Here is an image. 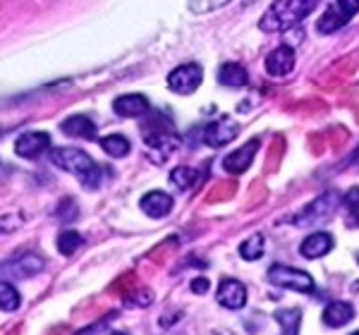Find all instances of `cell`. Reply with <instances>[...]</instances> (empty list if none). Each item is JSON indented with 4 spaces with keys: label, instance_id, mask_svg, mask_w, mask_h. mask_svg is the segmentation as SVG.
I'll list each match as a JSON object with an SVG mask.
<instances>
[{
    "label": "cell",
    "instance_id": "6da1fadb",
    "mask_svg": "<svg viewBox=\"0 0 359 335\" xmlns=\"http://www.w3.org/2000/svg\"><path fill=\"white\" fill-rule=\"evenodd\" d=\"M50 163L72 172L86 189H98V184H101V168L82 149H72V146L50 149Z\"/></svg>",
    "mask_w": 359,
    "mask_h": 335
},
{
    "label": "cell",
    "instance_id": "7a4b0ae2",
    "mask_svg": "<svg viewBox=\"0 0 359 335\" xmlns=\"http://www.w3.org/2000/svg\"><path fill=\"white\" fill-rule=\"evenodd\" d=\"M318 0H276L269 8V13L264 15V20L259 22V27L266 34H276V32H287L294 25L309 17L316 10Z\"/></svg>",
    "mask_w": 359,
    "mask_h": 335
},
{
    "label": "cell",
    "instance_id": "3957f363",
    "mask_svg": "<svg viewBox=\"0 0 359 335\" xmlns=\"http://www.w3.org/2000/svg\"><path fill=\"white\" fill-rule=\"evenodd\" d=\"M269 280L278 287H287V290L304 292V294H311L316 287L314 278H311L306 271L292 268V266H280V264H276L269 268Z\"/></svg>",
    "mask_w": 359,
    "mask_h": 335
},
{
    "label": "cell",
    "instance_id": "277c9868",
    "mask_svg": "<svg viewBox=\"0 0 359 335\" xmlns=\"http://www.w3.org/2000/svg\"><path fill=\"white\" fill-rule=\"evenodd\" d=\"M41 271H43V259L34 252H22L10 259V261L0 264V275H5L10 280L32 278V275L41 273Z\"/></svg>",
    "mask_w": 359,
    "mask_h": 335
},
{
    "label": "cell",
    "instance_id": "5b68a950",
    "mask_svg": "<svg viewBox=\"0 0 359 335\" xmlns=\"http://www.w3.org/2000/svg\"><path fill=\"white\" fill-rule=\"evenodd\" d=\"M201 79H204V70H201L196 62H184V65L175 67V70L168 74V89H170L172 94L189 96L199 89Z\"/></svg>",
    "mask_w": 359,
    "mask_h": 335
},
{
    "label": "cell",
    "instance_id": "8992f818",
    "mask_svg": "<svg viewBox=\"0 0 359 335\" xmlns=\"http://www.w3.org/2000/svg\"><path fill=\"white\" fill-rule=\"evenodd\" d=\"M144 144H147V149L154 153L156 163H161V160H165L168 156H172L177 151L180 137L172 130H168V125L165 127L154 125L151 130H147V135H144Z\"/></svg>",
    "mask_w": 359,
    "mask_h": 335
},
{
    "label": "cell",
    "instance_id": "52a82bcc",
    "mask_svg": "<svg viewBox=\"0 0 359 335\" xmlns=\"http://www.w3.org/2000/svg\"><path fill=\"white\" fill-rule=\"evenodd\" d=\"M340 204V196L335 192H326L323 196H318L314 204H309L306 209L294 218V225H302V228H311V225H318L321 221H326L328 216L335 211V206Z\"/></svg>",
    "mask_w": 359,
    "mask_h": 335
},
{
    "label": "cell",
    "instance_id": "ba28073f",
    "mask_svg": "<svg viewBox=\"0 0 359 335\" xmlns=\"http://www.w3.org/2000/svg\"><path fill=\"white\" fill-rule=\"evenodd\" d=\"M237 135H240V125H237L233 118H221V120H213V123H208L204 127L201 139H204L206 146L218 149V146L230 144Z\"/></svg>",
    "mask_w": 359,
    "mask_h": 335
},
{
    "label": "cell",
    "instance_id": "9c48e42d",
    "mask_svg": "<svg viewBox=\"0 0 359 335\" xmlns=\"http://www.w3.org/2000/svg\"><path fill=\"white\" fill-rule=\"evenodd\" d=\"M50 149V137L46 132H25L20 135V139L15 142V153L20 158L34 160L41 153H46Z\"/></svg>",
    "mask_w": 359,
    "mask_h": 335
},
{
    "label": "cell",
    "instance_id": "30bf717a",
    "mask_svg": "<svg viewBox=\"0 0 359 335\" xmlns=\"http://www.w3.org/2000/svg\"><path fill=\"white\" fill-rule=\"evenodd\" d=\"M218 304H223L225 309H240L247 302V287L235 278H223L218 285Z\"/></svg>",
    "mask_w": 359,
    "mask_h": 335
},
{
    "label": "cell",
    "instance_id": "8fae6325",
    "mask_svg": "<svg viewBox=\"0 0 359 335\" xmlns=\"http://www.w3.org/2000/svg\"><path fill=\"white\" fill-rule=\"evenodd\" d=\"M257 151H259V139L247 142L245 146H240L237 151L225 156V158H223V170L233 172V175H240V172H245L247 168L252 165L254 153H257Z\"/></svg>",
    "mask_w": 359,
    "mask_h": 335
},
{
    "label": "cell",
    "instance_id": "7c38bea8",
    "mask_svg": "<svg viewBox=\"0 0 359 335\" xmlns=\"http://www.w3.org/2000/svg\"><path fill=\"white\" fill-rule=\"evenodd\" d=\"M294 67V50L290 46H278L276 50H271L266 57V72L271 77H285Z\"/></svg>",
    "mask_w": 359,
    "mask_h": 335
},
{
    "label": "cell",
    "instance_id": "4fadbf2b",
    "mask_svg": "<svg viewBox=\"0 0 359 335\" xmlns=\"http://www.w3.org/2000/svg\"><path fill=\"white\" fill-rule=\"evenodd\" d=\"M113 111L120 118H142L149 113V98L142 94H125L113 101Z\"/></svg>",
    "mask_w": 359,
    "mask_h": 335
},
{
    "label": "cell",
    "instance_id": "5bb4252c",
    "mask_svg": "<svg viewBox=\"0 0 359 335\" xmlns=\"http://www.w3.org/2000/svg\"><path fill=\"white\" fill-rule=\"evenodd\" d=\"M60 130L67 137H77V139H96V123L89 115H69L60 123Z\"/></svg>",
    "mask_w": 359,
    "mask_h": 335
},
{
    "label": "cell",
    "instance_id": "9a60e30c",
    "mask_svg": "<svg viewBox=\"0 0 359 335\" xmlns=\"http://www.w3.org/2000/svg\"><path fill=\"white\" fill-rule=\"evenodd\" d=\"M139 206H142V211L147 213V216L165 218L168 213L172 211V199L165 192H158V189H154V192H149V194L142 196Z\"/></svg>",
    "mask_w": 359,
    "mask_h": 335
},
{
    "label": "cell",
    "instance_id": "2e32d148",
    "mask_svg": "<svg viewBox=\"0 0 359 335\" xmlns=\"http://www.w3.org/2000/svg\"><path fill=\"white\" fill-rule=\"evenodd\" d=\"M331 249H333V238L328 233L309 235V238L302 242V247H299L302 257H306V259H318V257H323V254H328Z\"/></svg>",
    "mask_w": 359,
    "mask_h": 335
},
{
    "label": "cell",
    "instance_id": "e0dca14e",
    "mask_svg": "<svg viewBox=\"0 0 359 335\" xmlns=\"http://www.w3.org/2000/svg\"><path fill=\"white\" fill-rule=\"evenodd\" d=\"M352 319H355V309L347 302H331L323 309V323L328 328H340L345 323H350Z\"/></svg>",
    "mask_w": 359,
    "mask_h": 335
},
{
    "label": "cell",
    "instance_id": "ac0fdd59",
    "mask_svg": "<svg viewBox=\"0 0 359 335\" xmlns=\"http://www.w3.org/2000/svg\"><path fill=\"white\" fill-rule=\"evenodd\" d=\"M218 82L223 86H245L249 82L247 77V70L240 65V62H225L221 65V70H218Z\"/></svg>",
    "mask_w": 359,
    "mask_h": 335
},
{
    "label": "cell",
    "instance_id": "d6986e66",
    "mask_svg": "<svg viewBox=\"0 0 359 335\" xmlns=\"http://www.w3.org/2000/svg\"><path fill=\"white\" fill-rule=\"evenodd\" d=\"M345 25H347V20L333 3V5H328V8H326V13H323V17L318 20L316 29H318V34H333V32H338V29L345 27Z\"/></svg>",
    "mask_w": 359,
    "mask_h": 335
},
{
    "label": "cell",
    "instance_id": "ffe728a7",
    "mask_svg": "<svg viewBox=\"0 0 359 335\" xmlns=\"http://www.w3.org/2000/svg\"><path fill=\"white\" fill-rule=\"evenodd\" d=\"M98 144H101L103 151H106L108 156H113V158H123V156L130 153V139L123 135H108V137H103Z\"/></svg>",
    "mask_w": 359,
    "mask_h": 335
},
{
    "label": "cell",
    "instance_id": "44dd1931",
    "mask_svg": "<svg viewBox=\"0 0 359 335\" xmlns=\"http://www.w3.org/2000/svg\"><path fill=\"white\" fill-rule=\"evenodd\" d=\"M264 247H266V238L262 233H254L252 238L242 242L240 254H242L245 261H257V259L264 257Z\"/></svg>",
    "mask_w": 359,
    "mask_h": 335
},
{
    "label": "cell",
    "instance_id": "7402d4cb",
    "mask_svg": "<svg viewBox=\"0 0 359 335\" xmlns=\"http://www.w3.org/2000/svg\"><path fill=\"white\" fill-rule=\"evenodd\" d=\"M276 321L280 323V328H285V335H297L299 321H302V311L299 309H278Z\"/></svg>",
    "mask_w": 359,
    "mask_h": 335
},
{
    "label": "cell",
    "instance_id": "603a6c76",
    "mask_svg": "<svg viewBox=\"0 0 359 335\" xmlns=\"http://www.w3.org/2000/svg\"><path fill=\"white\" fill-rule=\"evenodd\" d=\"M79 247H82V235L77 230H62L57 235V249H60V254H65V257L74 254Z\"/></svg>",
    "mask_w": 359,
    "mask_h": 335
},
{
    "label": "cell",
    "instance_id": "cb8c5ba5",
    "mask_svg": "<svg viewBox=\"0 0 359 335\" xmlns=\"http://www.w3.org/2000/svg\"><path fill=\"white\" fill-rule=\"evenodd\" d=\"M20 292L13 282H0V309L3 311H15L20 309Z\"/></svg>",
    "mask_w": 359,
    "mask_h": 335
},
{
    "label": "cell",
    "instance_id": "d4e9b609",
    "mask_svg": "<svg viewBox=\"0 0 359 335\" xmlns=\"http://www.w3.org/2000/svg\"><path fill=\"white\" fill-rule=\"evenodd\" d=\"M170 180L177 189H189V187H194V182H196V172L192 170V168L180 165L170 172Z\"/></svg>",
    "mask_w": 359,
    "mask_h": 335
},
{
    "label": "cell",
    "instance_id": "484cf974",
    "mask_svg": "<svg viewBox=\"0 0 359 335\" xmlns=\"http://www.w3.org/2000/svg\"><path fill=\"white\" fill-rule=\"evenodd\" d=\"M228 3H233V0H189V10H192L194 15H206V13H213V10L225 8Z\"/></svg>",
    "mask_w": 359,
    "mask_h": 335
},
{
    "label": "cell",
    "instance_id": "4316f807",
    "mask_svg": "<svg viewBox=\"0 0 359 335\" xmlns=\"http://www.w3.org/2000/svg\"><path fill=\"white\" fill-rule=\"evenodd\" d=\"M343 204L347 206V211H350L352 223L359 225V187L350 189V192L343 196Z\"/></svg>",
    "mask_w": 359,
    "mask_h": 335
},
{
    "label": "cell",
    "instance_id": "83f0119b",
    "mask_svg": "<svg viewBox=\"0 0 359 335\" xmlns=\"http://www.w3.org/2000/svg\"><path fill=\"white\" fill-rule=\"evenodd\" d=\"M57 221H72V218H77V204H74L72 199H65L60 206H57Z\"/></svg>",
    "mask_w": 359,
    "mask_h": 335
},
{
    "label": "cell",
    "instance_id": "f1b7e54d",
    "mask_svg": "<svg viewBox=\"0 0 359 335\" xmlns=\"http://www.w3.org/2000/svg\"><path fill=\"white\" fill-rule=\"evenodd\" d=\"M335 8L343 13L345 20H352L359 13V0H335Z\"/></svg>",
    "mask_w": 359,
    "mask_h": 335
},
{
    "label": "cell",
    "instance_id": "f546056e",
    "mask_svg": "<svg viewBox=\"0 0 359 335\" xmlns=\"http://www.w3.org/2000/svg\"><path fill=\"white\" fill-rule=\"evenodd\" d=\"M22 225V218L20 216H0V235H8L13 233L15 228Z\"/></svg>",
    "mask_w": 359,
    "mask_h": 335
},
{
    "label": "cell",
    "instance_id": "4dcf8cb0",
    "mask_svg": "<svg viewBox=\"0 0 359 335\" xmlns=\"http://www.w3.org/2000/svg\"><path fill=\"white\" fill-rule=\"evenodd\" d=\"M192 292H194V294H206V292H208V280H206V278H196V280H192Z\"/></svg>",
    "mask_w": 359,
    "mask_h": 335
},
{
    "label": "cell",
    "instance_id": "1f68e13d",
    "mask_svg": "<svg viewBox=\"0 0 359 335\" xmlns=\"http://www.w3.org/2000/svg\"><path fill=\"white\" fill-rule=\"evenodd\" d=\"M352 335H359V331H357V333H352Z\"/></svg>",
    "mask_w": 359,
    "mask_h": 335
}]
</instances>
